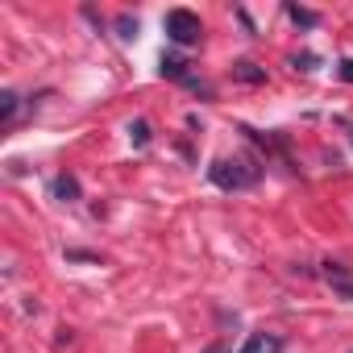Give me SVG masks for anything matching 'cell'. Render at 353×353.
<instances>
[{"instance_id": "6da1fadb", "label": "cell", "mask_w": 353, "mask_h": 353, "mask_svg": "<svg viewBox=\"0 0 353 353\" xmlns=\"http://www.w3.org/2000/svg\"><path fill=\"white\" fill-rule=\"evenodd\" d=\"M262 174H266V166L254 154H233V158H212L208 183L221 192H250V188H258Z\"/></svg>"}, {"instance_id": "7a4b0ae2", "label": "cell", "mask_w": 353, "mask_h": 353, "mask_svg": "<svg viewBox=\"0 0 353 353\" xmlns=\"http://www.w3.org/2000/svg\"><path fill=\"white\" fill-rule=\"evenodd\" d=\"M162 30H166V38H170L174 46H196V42L204 38V21H200V13H192V9H170V13L162 17Z\"/></svg>"}, {"instance_id": "3957f363", "label": "cell", "mask_w": 353, "mask_h": 353, "mask_svg": "<svg viewBox=\"0 0 353 353\" xmlns=\"http://www.w3.org/2000/svg\"><path fill=\"white\" fill-rule=\"evenodd\" d=\"M324 279H328V287H332L341 299L353 303V270H349L345 262H332V258H328V262H324Z\"/></svg>"}, {"instance_id": "277c9868", "label": "cell", "mask_w": 353, "mask_h": 353, "mask_svg": "<svg viewBox=\"0 0 353 353\" xmlns=\"http://www.w3.org/2000/svg\"><path fill=\"white\" fill-rule=\"evenodd\" d=\"M188 67H192V63H188L183 54H162V59H158V75H162V79H174V83H183V88L196 79Z\"/></svg>"}, {"instance_id": "5b68a950", "label": "cell", "mask_w": 353, "mask_h": 353, "mask_svg": "<svg viewBox=\"0 0 353 353\" xmlns=\"http://www.w3.org/2000/svg\"><path fill=\"white\" fill-rule=\"evenodd\" d=\"M283 349H287V341L279 332H250L237 353H283Z\"/></svg>"}, {"instance_id": "8992f818", "label": "cell", "mask_w": 353, "mask_h": 353, "mask_svg": "<svg viewBox=\"0 0 353 353\" xmlns=\"http://www.w3.org/2000/svg\"><path fill=\"white\" fill-rule=\"evenodd\" d=\"M50 196H54L59 204H75L83 192H79V179H75V174H54V179H50Z\"/></svg>"}, {"instance_id": "52a82bcc", "label": "cell", "mask_w": 353, "mask_h": 353, "mask_svg": "<svg viewBox=\"0 0 353 353\" xmlns=\"http://www.w3.org/2000/svg\"><path fill=\"white\" fill-rule=\"evenodd\" d=\"M233 79H237V83H266V67L241 59V63H233Z\"/></svg>"}, {"instance_id": "ba28073f", "label": "cell", "mask_w": 353, "mask_h": 353, "mask_svg": "<svg viewBox=\"0 0 353 353\" xmlns=\"http://www.w3.org/2000/svg\"><path fill=\"white\" fill-rule=\"evenodd\" d=\"M287 17H291L299 30H316V26H320V13H312V9H303V5H287Z\"/></svg>"}, {"instance_id": "9c48e42d", "label": "cell", "mask_w": 353, "mask_h": 353, "mask_svg": "<svg viewBox=\"0 0 353 353\" xmlns=\"http://www.w3.org/2000/svg\"><path fill=\"white\" fill-rule=\"evenodd\" d=\"M17 112H21V96H17V92H5V96H0V121L13 125Z\"/></svg>"}, {"instance_id": "30bf717a", "label": "cell", "mask_w": 353, "mask_h": 353, "mask_svg": "<svg viewBox=\"0 0 353 353\" xmlns=\"http://www.w3.org/2000/svg\"><path fill=\"white\" fill-rule=\"evenodd\" d=\"M150 137H154V133H150V121H141V117H137V121H129V141H133L137 150H145V145H150Z\"/></svg>"}, {"instance_id": "8fae6325", "label": "cell", "mask_w": 353, "mask_h": 353, "mask_svg": "<svg viewBox=\"0 0 353 353\" xmlns=\"http://www.w3.org/2000/svg\"><path fill=\"white\" fill-rule=\"evenodd\" d=\"M117 38H125V42H133V38H137V17H129V13H121V17H117Z\"/></svg>"}, {"instance_id": "7c38bea8", "label": "cell", "mask_w": 353, "mask_h": 353, "mask_svg": "<svg viewBox=\"0 0 353 353\" xmlns=\"http://www.w3.org/2000/svg\"><path fill=\"white\" fill-rule=\"evenodd\" d=\"M316 63H320V59H316L312 50H303V54H295V59H291V67H295V71H303V75H307V71H316Z\"/></svg>"}, {"instance_id": "4fadbf2b", "label": "cell", "mask_w": 353, "mask_h": 353, "mask_svg": "<svg viewBox=\"0 0 353 353\" xmlns=\"http://www.w3.org/2000/svg\"><path fill=\"white\" fill-rule=\"evenodd\" d=\"M67 262H100V254H92V250H67Z\"/></svg>"}, {"instance_id": "5bb4252c", "label": "cell", "mask_w": 353, "mask_h": 353, "mask_svg": "<svg viewBox=\"0 0 353 353\" xmlns=\"http://www.w3.org/2000/svg\"><path fill=\"white\" fill-rule=\"evenodd\" d=\"M336 75H341L345 83H353V59H341V63H336Z\"/></svg>"}, {"instance_id": "9a60e30c", "label": "cell", "mask_w": 353, "mask_h": 353, "mask_svg": "<svg viewBox=\"0 0 353 353\" xmlns=\"http://www.w3.org/2000/svg\"><path fill=\"white\" fill-rule=\"evenodd\" d=\"M204 353H233V345H229V341H225V336H221V341H212V345H208V349H204Z\"/></svg>"}, {"instance_id": "2e32d148", "label": "cell", "mask_w": 353, "mask_h": 353, "mask_svg": "<svg viewBox=\"0 0 353 353\" xmlns=\"http://www.w3.org/2000/svg\"><path fill=\"white\" fill-rule=\"evenodd\" d=\"M237 21H241V26H245V30L254 34V21H250V13H245V9H237ZM254 38H258V34H254Z\"/></svg>"}]
</instances>
